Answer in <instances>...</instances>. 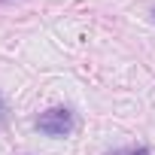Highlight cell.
<instances>
[{"mask_svg": "<svg viewBox=\"0 0 155 155\" xmlns=\"http://www.w3.org/2000/svg\"><path fill=\"white\" fill-rule=\"evenodd\" d=\"M6 122V104H3V97H0V125Z\"/></svg>", "mask_w": 155, "mask_h": 155, "instance_id": "3957f363", "label": "cell"}, {"mask_svg": "<svg viewBox=\"0 0 155 155\" xmlns=\"http://www.w3.org/2000/svg\"><path fill=\"white\" fill-rule=\"evenodd\" d=\"M107 155H152V149L149 146H128V149H113Z\"/></svg>", "mask_w": 155, "mask_h": 155, "instance_id": "7a4b0ae2", "label": "cell"}, {"mask_svg": "<svg viewBox=\"0 0 155 155\" xmlns=\"http://www.w3.org/2000/svg\"><path fill=\"white\" fill-rule=\"evenodd\" d=\"M76 128V119L67 107H52L46 113H40L37 119V131H43L46 137H67Z\"/></svg>", "mask_w": 155, "mask_h": 155, "instance_id": "6da1fadb", "label": "cell"}, {"mask_svg": "<svg viewBox=\"0 0 155 155\" xmlns=\"http://www.w3.org/2000/svg\"><path fill=\"white\" fill-rule=\"evenodd\" d=\"M152 15H155V12H152Z\"/></svg>", "mask_w": 155, "mask_h": 155, "instance_id": "277c9868", "label": "cell"}]
</instances>
